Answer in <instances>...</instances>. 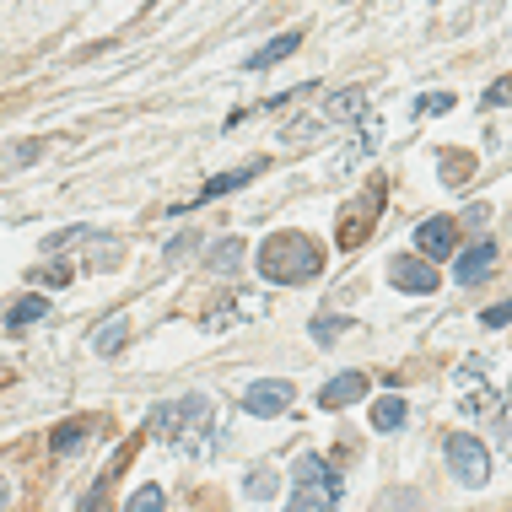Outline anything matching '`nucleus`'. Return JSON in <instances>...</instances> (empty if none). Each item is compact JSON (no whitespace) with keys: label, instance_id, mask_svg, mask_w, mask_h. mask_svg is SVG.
<instances>
[{"label":"nucleus","instance_id":"f257e3e1","mask_svg":"<svg viewBox=\"0 0 512 512\" xmlns=\"http://www.w3.org/2000/svg\"><path fill=\"white\" fill-rule=\"evenodd\" d=\"M259 270H265L270 281H281V286L313 281V275L324 270V248H318L308 232H275V238L259 248Z\"/></svg>","mask_w":512,"mask_h":512},{"label":"nucleus","instance_id":"f03ea898","mask_svg":"<svg viewBox=\"0 0 512 512\" xmlns=\"http://www.w3.org/2000/svg\"><path fill=\"white\" fill-rule=\"evenodd\" d=\"M340 507V475L318 453H302L292 469V507L286 512H335Z\"/></svg>","mask_w":512,"mask_h":512},{"label":"nucleus","instance_id":"7ed1b4c3","mask_svg":"<svg viewBox=\"0 0 512 512\" xmlns=\"http://www.w3.org/2000/svg\"><path fill=\"white\" fill-rule=\"evenodd\" d=\"M442 453H448V475L459 480V486L480 491V486H486V480H491V459H486V442H475V437L453 432L448 442H442Z\"/></svg>","mask_w":512,"mask_h":512},{"label":"nucleus","instance_id":"20e7f679","mask_svg":"<svg viewBox=\"0 0 512 512\" xmlns=\"http://www.w3.org/2000/svg\"><path fill=\"white\" fill-rule=\"evenodd\" d=\"M292 399H297V383L292 378H254L243 389V410L254 415V421H270V415H281Z\"/></svg>","mask_w":512,"mask_h":512},{"label":"nucleus","instance_id":"39448f33","mask_svg":"<svg viewBox=\"0 0 512 512\" xmlns=\"http://www.w3.org/2000/svg\"><path fill=\"white\" fill-rule=\"evenodd\" d=\"M389 281L399 286V292H410V297L437 292V270L426 265V259H394V265H389Z\"/></svg>","mask_w":512,"mask_h":512},{"label":"nucleus","instance_id":"423d86ee","mask_svg":"<svg viewBox=\"0 0 512 512\" xmlns=\"http://www.w3.org/2000/svg\"><path fill=\"white\" fill-rule=\"evenodd\" d=\"M415 248H421L426 259H448L453 254V221L448 216H432L415 227Z\"/></svg>","mask_w":512,"mask_h":512},{"label":"nucleus","instance_id":"0eeeda50","mask_svg":"<svg viewBox=\"0 0 512 512\" xmlns=\"http://www.w3.org/2000/svg\"><path fill=\"white\" fill-rule=\"evenodd\" d=\"M378 200H383V184H372L362 200H351L356 211L340 221V248H351V243H362V232H367V221H372V211H378Z\"/></svg>","mask_w":512,"mask_h":512},{"label":"nucleus","instance_id":"6e6552de","mask_svg":"<svg viewBox=\"0 0 512 512\" xmlns=\"http://www.w3.org/2000/svg\"><path fill=\"white\" fill-rule=\"evenodd\" d=\"M496 270V243H486L480 238L469 254H459V265H453V275H459L464 286H475V281H486V275Z\"/></svg>","mask_w":512,"mask_h":512},{"label":"nucleus","instance_id":"1a4fd4ad","mask_svg":"<svg viewBox=\"0 0 512 512\" xmlns=\"http://www.w3.org/2000/svg\"><path fill=\"white\" fill-rule=\"evenodd\" d=\"M362 394H367V378H362V372H340V378L324 383V394H318V399H324L329 410H345V405H356Z\"/></svg>","mask_w":512,"mask_h":512},{"label":"nucleus","instance_id":"9d476101","mask_svg":"<svg viewBox=\"0 0 512 512\" xmlns=\"http://www.w3.org/2000/svg\"><path fill=\"white\" fill-rule=\"evenodd\" d=\"M259 173H265V162H248V168H238V173L211 178V184H205V195H200V205H211V200H221V195H232V189H243L248 178H259Z\"/></svg>","mask_w":512,"mask_h":512},{"label":"nucleus","instance_id":"9b49d317","mask_svg":"<svg viewBox=\"0 0 512 512\" xmlns=\"http://www.w3.org/2000/svg\"><path fill=\"white\" fill-rule=\"evenodd\" d=\"M87 437H92V426H81V421H65V426H54V437H49L54 459H71V453H81V448H87Z\"/></svg>","mask_w":512,"mask_h":512},{"label":"nucleus","instance_id":"f8f14e48","mask_svg":"<svg viewBox=\"0 0 512 512\" xmlns=\"http://www.w3.org/2000/svg\"><path fill=\"white\" fill-rule=\"evenodd\" d=\"M362 108H367V92L351 87V92H335V98H329V114H324V119H329V124H351Z\"/></svg>","mask_w":512,"mask_h":512},{"label":"nucleus","instance_id":"ddd939ff","mask_svg":"<svg viewBox=\"0 0 512 512\" xmlns=\"http://www.w3.org/2000/svg\"><path fill=\"white\" fill-rule=\"evenodd\" d=\"M297 44H302V33H281V38H270V44L259 49L254 60H248V71H270V65H275V60H286V54H292Z\"/></svg>","mask_w":512,"mask_h":512},{"label":"nucleus","instance_id":"4468645a","mask_svg":"<svg viewBox=\"0 0 512 512\" xmlns=\"http://www.w3.org/2000/svg\"><path fill=\"white\" fill-rule=\"evenodd\" d=\"M399 426H405V399L399 394L378 399V405H372V432H399Z\"/></svg>","mask_w":512,"mask_h":512},{"label":"nucleus","instance_id":"2eb2a0df","mask_svg":"<svg viewBox=\"0 0 512 512\" xmlns=\"http://www.w3.org/2000/svg\"><path fill=\"white\" fill-rule=\"evenodd\" d=\"M124 335H130V324H124V318L114 313V318H103L98 324V335H92V351H103V356H114L119 345H124Z\"/></svg>","mask_w":512,"mask_h":512},{"label":"nucleus","instance_id":"dca6fc26","mask_svg":"<svg viewBox=\"0 0 512 512\" xmlns=\"http://www.w3.org/2000/svg\"><path fill=\"white\" fill-rule=\"evenodd\" d=\"M44 313H49V297H38V292H33V297H22L17 308L6 313V324H11V329H22V324H38Z\"/></svg>","mask_w":512,"mask_h":512},{"label":"nucleus","instance_id":"f3484780","mask_svg":"<svg viewBox=\"0 0 512 512\" xmlns=\"http://www.w3.org/2000/svg\"><path fill=\"white\" fill-rule=\"evenodd\" d=\"M205 265L221 270V275L238 270V265H243V243H238V238H221V243H216V254H205Z\"/></svg>","mask_w":512,"mask_h":512},{"label":"nucleus","instance_id":"a211bd4d","mask_svg":"<svg viewBox=\"0 0 512 512\" xmlns=\"http://www.w3.org/2000/svg\"><path fill=\"white\" fill-rule=\"evenodd\" d=\"M464 173H475V157H464V151H442V184H459Z\"/></svg>","mask_w":512,"mask_h":512},{"label":"nucleus","instance_id":"6ab92c4d","mask_svg":"<svg viewBox=\"0 0 512 512\" xmlns=\"http://www.w3.org/2000/svg\"><path fill=\"white\" fill-rule=\"evenodd\" d=\"M124 512H168V502H162V486H141L130 496V507Z\"/></svg>","mask_w":512,"mask_h":512},{"label":"nucleus","instance_id":"aec40b11","mask_svg":"<svg viewBox=\"0 0 512 512\" xmlns=\"http://www.w3.org/2000/svg\"><path fill=\"white\" fill-rule=\"evenodd\" d=\"M448 108H453V92H432V98H415V114H448Z\"/></svg>","mask_w":512,"mask_h":512},{"label":"nucleus","instance_id":"412c9836","mask_svg":"<svg viewBox=\"0 0 512 512\" xmlns=\"http://www.w3.org/2000/svg\"><path fill=\"white\" fill-rule=\"evenodd\" d=\"M248 496H259V502H265V496H275V475H270V469L248 475Z\"/></svg>","mask_w":512,"mask_h":512},{"label":"nucleus","instance_id":"4be33fe9","mask_svg":"<svg viewBox=\"0 0 512 512\" xmlns=\"http://www.w3.org/2000/svg\"><path fill=\"white\" fill-rule=\"evenodd\" d=\"M480 324H486V329H496V324H512V302H496V308H486V313H480Z\"/></svg>","mask_w":512,"mask_h":512},{"label":"nucleus","instance_id":"5701e85b","mask_svg":"<svg viewBox=\"0 0 512 512\" xmlns=\"http://www.w3.org/2000/svg\"><path fill=\"white\" fill-rule=\"evenodd\" d=\"M335 329H345V324H335V318H318V324H313V340L329 345V340H335Z\"/></svg>","mask_w":512,"mask_h":512},{"label":"nucleus","instance_id":"b1692460","mask_svg":"<svg viewBox=\"0 0 512 512\" xmlns=\"http://www.w3.org/2000/svg\"><path fill=\"white\" fill-rule=\"evenodd\" d=\"M512 98V81H496V87L486 92V103H507Z\"/></svg>","mask_w":512,"mask_h":512},{"label":"nucleus","instance_id":"393cba45","mask_svg":"<svg viewBox=\"0 0 512 512\" xmlns=\"http://www.w3.org/2000/svg\"><path fill=\"white\" fill-rule=\"evenodd\" d=\"M6 496H11V486H6V480H0V507H6Z\"/></svg>","mask_w":512,"mask_h":512},{"label":"nucleus","instance_id":"a878e982","mask_svg":"<svg viewBox=\"0 0 512 512\" xmlns=\"http://www.w3.org/2000/svg\"><path fill=\"white\" fill-rule=\"evenodd\" d=\"M507 410H512V383H507Z\"/></svg>","mask_w":512,"mask_h":512}]
</instances>
